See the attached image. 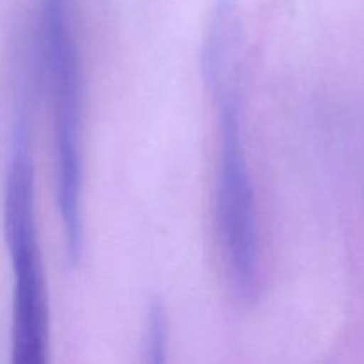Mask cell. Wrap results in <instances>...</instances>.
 I'll use <instances>...</instances> for the list:
<instances>
[{"mask_svg": "<svg viewBox=\"0 0 364 364\" xmlns=\"http://www.w3.org/2000/svg\"><path fill=\"white\" fill-rule=\"evenodd\" d=\"M43 66L52 102L57 205L66 258L71 267L84 252L82 217V68L70 0H41Z\"/></svg>", "mask_w": 364, "mask_h": 364, "instance_id": "3", "label": "cell"}, {"mask_svg": "<svg viewBox=\"0 0 364 364\" xmlns=\"http://www.w3.org/2000/svg\"><path fill=\"white\" fill-rule=\"evenodd\" d=\"M4 187V235L13 269L11 364H50V309L36 224L28 91L23 84Z\"/></svg>", "mask_w": 364, "mask_h": 364, "instance_id": "2", "label": "cell"}, {"mask_svg": "<svg viewBox=\"0 0 364 364\" xmlns=\"http://www.w3.org/2000/svg\"><path fill=\"white\" fill-rule=\"evenodd\" d=\"M245 28L237 0H217L210 11L201 46V71L217 114L215 224L228 283L238 301L259 295V252L256 196L249 171L242 124Z\"/></svg>", "mask_w": 364, "mask_h": 364, "instance_id": "1", "label": "cell"}, {"mask_svg": "<svg viewBox=\"0 0 364 364\" xmlns=\"http://www.w3.org/2000/svg\"><path fill=\"white\" fill-rule=\"evenodd\" d=\"M146 364H167V316L160 299H151L148 308Z\"/></svg>", "mask_w": 364, "mask_h": 364, "instance_id": "4", "label": "cell"}]
</instances>
